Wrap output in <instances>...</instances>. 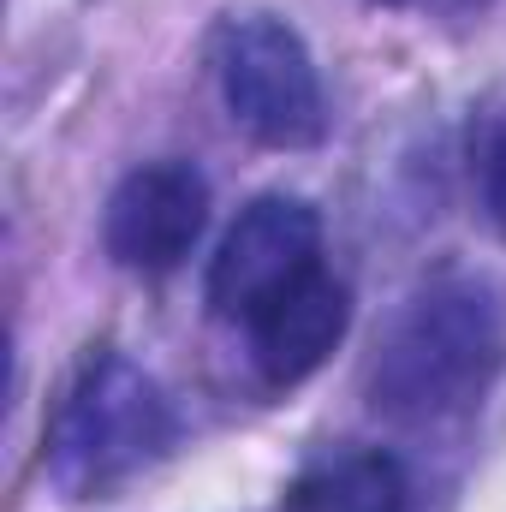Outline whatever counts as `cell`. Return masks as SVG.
I'll return each instance as SVG.
<instances>
[{
    "instance_id": "cell-1",
    "label": "cell",
    "mask_w": 506,
    "mask_h": 512,
    "mask_svg": "<svg viewBox=\"0 0 506 512\" xmlns=\"http://www.w3.org/2000/svg\"><path fill=\"white\" fill-rule=\"evenodd\" d=\"M506 364V298L489 274L447 268L399 298L370 352V411L399 429H441L483 405Z\"/></svg>"
},
{
    "instance_id": "cell-2",
    "label": "cell",
    "mask_w": 506,
    "mask_h": 512,
    "mask_svg": "<svg viewBox=\"0 0 506 512\" xmlns=\"http://www.w3.org/2000/svg\"><path fill=\"white\" fill-rule=\"evenodd\" d=\"M173 441L179 417L161 382L126 352L96 346L78 358V370L54 399L42 435V471L66 501H108L149 465H161Z\"/></svg>"
},
{
    "instance_id": "cell-3",
    "label": "cell",
    "mask_w": 506,
    "mask_h": 512,
    "mask_svg": "<svg viewBox=\"0 0 506 512\" xmlns=\"http://www.w3.org/2000/svg\"><path fill=\"white\" fill-rule=\"evenodd\" d=\"M209 66L233 126L268 149H316L328 137V96L304 36L274 12H227L209 36Z\"/></svg>"
},
{
    "instance_id": "cell-4",
    "label": "cell",
    "mask_w": 506,
    "mask_h": 512,
    "mask_svg": "<svg viewBox=\"0 0 506 512\" xmlns=\"http://www.w3.org/2000/svg\"><path fill=\"white\" fill-rule=\"evenodd\" d=\"M316 268H322V215L304 197L268 191L239 209V221L227 227L209 262V310L233 328H251L274 298H286Z\"/></svg>"
},
{
    "instance_id": "cell-5",
    "label": "cell",
    "mask_w": 506,
    "mask_h": 512,
    "mask_svg": "<svg viewBox=\"0 0 506 512\" xmlns=\"http://www.w3.org/2000/svg\"><path fill=\"white\" fill-rule=\"evenodd\" d=\"M209 227V179L197 161H143L108 191L102 245L131 274H167L197 251Z\"/></svg>"
},
{
    "instance_id": "cell-6",
    "label": "cell",
    "mask_w": 506,
    "mask_h": 512,
    "mask_svg": "<svg viewBox=\"0 0 506 512\" xmlns=\"http://www.w3.org/2000/svg\"><path fill=\"white\" fill-rule=\"evenodd\" d=\"M346 328H352V286L340 274L316 268L239 334H245V352H251V370L262 376V387L286 393L328 364V352L346 340Z\"/></svg>"
},
{
    "instance_id": "cell-7",
    "label": "cell",
    "mask_w": 506,
    "mask_h": 512,
    "mask_svg": "<svg viewBox=\"0 0 506 512\" xmlns=\"http://www.w3.org/2000/svg\"><path fill=\"white\" fill-rule=\"evenodd\" d=\"M405 507H411L405 465L381 447L322 453L286 489V512H405Z\"/></svg>"
},
{
    "instance_id": "cell-8",
    "label": "cell",
    "mask_w": 506,
    "mask_h": 512,
    "mask_svg": "<svg viewBox=\"0 0 506 512\" xmlns=\"http://www.w3.org/2000/svg\"><path fill=\"white\" fill-rule=\"evenodd\" d=\"M483 203H489L495 227L506 233V126L495 131L489 149H483Z\"/></svg>"
},
{
    "instance_id": "cell-9",
    "label": "cell",
    "mask_w": 506,
    "mask_h": 512,
    "mask_svg": "<svg viewBox=\"0 0 506 512\" xmlns=\"http://www.w3.org/2000/svg\"><path fill=\"white\" fill-rule=\"evenodd\" d=\"M376 6H405V0H376Z\"/></svg>"
}]
</instances>
